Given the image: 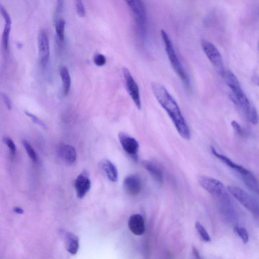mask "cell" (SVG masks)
Returning <instances> with one entry per match:
<instances>
[{"mask_svg":"<svg viewBox=\"0 0 259 259\" xmlns=\"http://www.w3.org/2000/svg\"><path fill=\"white\" fill-rule=\"evenodd\" d=\"M151 88L154 96L166 112L180 135L185 140L190 137L189 127L175 99L162 84L153 82Z\"/></svg>","mask_w":259,"mask_h":259,"instance_id":"1","label":"cell"},{"mask_svg":"<svg viewBox=\"0 0 259 259\" xmlns=\"http://www.w3.org/2000/svg\"><path fill=\"white\" fill-rule=\"evenodd\" d=\"M222 76L231 92L229 98L243 113L247 120L253 124L258 122V114L242 89L235 75L230 70H225Z\"/></svg>","mask_w":259,"mask_h":259,"instance_id":"2","label":"cell"},{"mask_svg":"<svg viewBox=\"0 0 259 259\" xmlns=\"http://www.w3.org/2000/svg\"><path fill=\"white\" fill-rule=\"evenodd\" d=\"M160 34L166 54L172 67L186 88L189 89L190 79L189 76L176 53L170 38L163 29L160 30Z\"/></svg>","mask_w":259,"mask_h":259,"instance_id":"3","label":"cell"},{"mask_svg":"<svg viewBox=\"0 0 259 259\" xmlns=\"http://www.w3.org/2000/svg\"><path fill=\"white\" fill-rule=\"evenodd\" d=\"M212 154L221 162L235 171L244 183L252 191L258 193V185L253 174L243 166L236 163L228 157L219 153L214 147H211Z\"/></svg>","mask_w":259,"mask_h":259,"instance_id":"4","label":"cell"},{"mask_svg":"<svg viewBox=\"0 0 259 259\" xmlns=\"http://www.w3.org/2000/svg\"><path fill=\"white\" fill-rule=\"evenodd\" d=\"M228 191L244 207L252 213H257L258 210V200L244 190L234 186H228Z\"/></svg>","mask_w":259,"mask_h":259,"instance_id":"5","label":"cell"},{"mask_svg":"<svg viewBox=\"0 0 259 259\" xmlns=\"http://www.w3.org/2000/svg\"><path fill=\"white\" fill-rule=\"evenodd\" d=\"M136 22L137 30L144 37L146 33V12L143 3L141 1H126Z\"/></svg>","mask_w":259,"mask_h":259,"instance_id":"6","label":"cell"},{"mask_svg":"<svg viewBox=\"0 0 259 259\" xmlns=\"http://www.w3.org/2000/svg\"><path fill=\"white\" fill-rule=\"evenodd\" d=\"M201 45L209 61L222 76L225 70L222 55L218 48L213 43L207 40H202Z\"/></svg>","mask_w":259,"mask_h":259,"instance_id":"7","label":"cell"},{"mask_svg":"<svg viewBox=\"0 0 259 259\" xmlns=\"http://www.w3.org/2000/svg\"><path fill=\"white\" fill-rule=\"evenodd\" d=\"M122 70L126 90L137 108L141 110L142 105L138 85L127 68L123 67Z\"/></svg>","mask_w":259,"mask_h":259,"instance_id":"8","label":"cell"},{"mask_svg":"<svg viewBox=\"0 0 259 259\" xmlns=\"http://www.w3.org/2000/svg\"><path fill=\"white\" fill-rule=\"evenodd\" d=\"M200 185L214 198L226 191L223 184L219 180L208 176H201L199 178Z\"/></svg>","mask_w":259,"mask_h":259,"instance_id":"9","label":"cell"},{"mask_svg":"<svg viewBox=\"0 0 259 259\" xmlns=\"http://www.w3.org/2000/svg\"><path fill=\"white\" fill-rule=\"evenodd\" d=\"M118 137L123 150L133 158L137 160L139 149L138 142L135 138L124 132H119Z\"/></svg>","mask_w":259,"mask_h":259,"instance_id":"10","label":"cell"},{"mask_svg":"<svg viewBox=\"0 0 259 259\" xmlns=\"http://www.w3.org/2000/svg\"><path fill=\"white\" fill-rule=\"evenodd\" d=\"M38 56L40 64L44 66L48 63L50 57V45L46 32L42 30L38 38Z\"/></svg>","mask_w":259,"mask_h":259,"instance_id":"11","label":"cell"},{"mask_svg":"<svg viewBox=\"0 0 259 259\" xmlns=\"http://www.w3.org/2000/svg\"><path fill=\"white\" fill-rule=\"evenodd\" d=\"M77 197L83 198L91 188V182L89 174L86 171H83L77 177L74 183Z\"/></svg>","mask_w":259,"mask_h":259,"instance_id":"12","label":"cell"},{"mask_svg":"<svg viewBox=\"0 0 259 259\" xmlns=\"http://www.w3.org/2000/svg\"><path fill=\"white\" fill-rule=\"evenodd\" d=\"M124 191L131 196L139 194L142 190V182L140 178L135 175H130L125 177L123 181Z\"/></svg>","mask_w":259,"mask_h":259,"instance_id":"13","label":"cell"},{"mask_svg":"<svg viewBox=\"0 0 259 259\" xmlns=\"http://www.w3.org/2000/svg\"><path fill=\"white\" fill-rule=\"evenodd\" d=\"M100 170L111 182H115L118 180V170L116 166L109 160L104 159L99 163Z\"/></svg>","mask_w":259,"mask_h":259,"instance_id":"14","label":"cell"},{"mask_svg":"<svg viewBox=\"0 0 259 259\" xmlns=\"http://www.w3.org/2000/svg\"><path fill=\"white\" fill-rule=\"evenodd\" d=\"M59 157L65 162L68 164L73 163L76 158L75 149L72 146L62 144L57 150Z\"/></svg>","mask_w":259,"mask_h":259,"instance_id":"15","label":"cell"},{"mask_svg":"<svg viewBox=\"0 0 259 259\" xmlns=\"http://www.w3.org/2000/svg\"><path fill=\"white\" fill-rule=\"evenodd\" d=\"M128 227L136 235H141L145 231V223L143 218L139 214H134L129 219Z\"/></svg>","mask_w":259,"mask_h":259,"instance_id":"16","label":"cell"},{"mask_svg":"<svg viewBox=\"0 0 259 259\" xmlns=\"http://www.w3.org/2000/svg\"><path fill=\"white\" fill-rule=\"evenodd\" d=\"M142 164L158 183L163 184L164 181L163 172L156 163L151 161L144 160L143 161Z\"/></svg>","mask_w":259,"mask_h":259,"instance_id":"17","label":"cell"},{"mask_svg":"<svg viewBox=\"0 0 259 259\" xmlns=\"http://www.w3.org/2000/svg\"><path fill=\"white\" fill-rule=\"evenodd\" d=\"M65 246L69 252L72 254H76L79 247L77 237L71 233H67L65 236Z\"/></svg>","mask_w":259,"mask_h":259,"instance_id":"18","label":"cell"},{"mask_svg":"<svg viewBox=\"0 0 259 259\" xmlns=\"http://www.w3.org/2000/svg\"><path fill=\"white\" fill-rule=\"evenodd\" d=\"M60 74L62 82V90L64 96H67L70 91L71 78L68 68L62 66L60 69Z\"/></svg>","mask_w":259,"mask_h":259,"instance_id":"19","label":"cell"},{"mask_svg":"<svg viewBox=\"0 0 259 259\" xmlns=\"http://www.w3.org/2000/svg\"><path fill=\"white\" fill-rule=\"evenodd\" d=\"M12 21H6L2 34V46L5 51H7L9 46V39L11 28Z\"/></svg>","mask_w":259,"mask_h":259,"instance_id":"20","label":"cell"},{"mask_svg":"<svg viewBox=\"0 0 259 259\" xmlns=\"http://www.w3.org/2000/svg\"><path fill=\"white\" fill-rule=\"evenodd\" d=\"M65 21L63 19H59L55 23L56 34L59 39L63 40L65 36Z\"/></svg>","mask_w":259,"mask_h":259,"instance_id":"21","label":"cell"},{"mask_svg":"<svg viewBox=\"0 0 259 259\" xmlns=\"http://www.w3.org/2000/svg\"><path fill=\"white\" fill-rule=\"evenodd\" d=\"M195 225L196 230L202 240L205 242L209 241L210 237L204 227L199 222H196Z\"/></svg>","mask_w":259,"mask_h":259,"instance_id":"22","label":"cell"},{"mask_svg":"<svg viewBox=\"0 0 259 259\" xmlns=\"http://www.w3.org/2000/svg\"><path fill=\"white\" fill-rule=\"evenodd\" d=\"M23 145L31 160L34 162H36L37 160V157L31 145L29 143V142L24 140L23 141Z\"/></svg>","mask_w":259,"mask_h":259,"instance_id":"23","label":"cell"},{"mask_svg":"<svg viewBox=\"0 0 259 259\" xmlns=\"http://www.w3.org/2000/svg\"><path fill=\"white\" fill-rule=\"evenodd\" d=\"M234 231L240 237L244 244L248 242L249 235L245 228L240 227H235L234 228Z\"/></svg>","mask_w":259,"mask_h":259,"instance_id":"24","label":"cell"},{"mask_svg":"<svg viewBox=\"0 0 259 259\" xmlns=\"http://www.w3.org/2000/svg\"><path fill=\"white\" fill-rule=\"evenodd\" d=\"M3 141L9 148L11 156L13 158L16 152V147L14 142L11 138L7 137H4Z\"/></svg>","mask_w":259,"mask_h":259,"instance_id":"25","label":"cell"},{"mask_svg":"<svg viewBox=\"0 0 259 259\" xmlns=\"http://www.w3.org/2000/svg\"><path fill=\"white\" fill-rule=\"evenodd\" d=\"M75 7L78 16L80 17H84L85 16V10L82 1L80 0L75 1Z\"/></svg>","mask_w":259,"mask_h":259,"instance_id":"26","label":"cell"},{"mask_svg":"<svg viewBox=\"0 0 259 259\" xmlns=\"http://www.w3.org/2000/svg\"><path fill=\"white\" fill-rule=\"evenodd\" d=\"M94 63L98 66H102L106 63V59L105 57L100 53L95 54L93 57Z\"/></svg>","mask_w":259,"mask_h":259,"instance_id":"27","label":"cell"},{"mask_svg":"<svg viewBox=\"0 0 259 259\" xmlns=\"http://www.w3.org/2000/svg\"><path fill=\"white\" fill-rule=\"evenodd\" d=\"M231 125L236 134L241 136L243 137L245 135V132L242 126L235 120L231 122Z\"/></svg>","mask_w":259,"mask_h":259,"instance_id":"28","label":"cell"},{"mask_svg":"<svg viewBox=\"0 0 259 259\" xmlns=\"http://www.w3.org/2000/svg\"><path fill=\"white\" fill-rule=\"evenodd\" d=\"M25 114L29 117H30L32 120L36 124H38L39 125L41 126L42 127H46V124L45 123H44L41 120H40L39 119H38L36 116L32 114V113H30L28 112H26Z\"/></svg>","mask_w":259,"mask_h":259,"instance_id":"29","label":"cell"},{"mask_svg":"<svg viewBox=\"0 0 259 259\" xmlns=\"http://www.w3.org/2000/svg\"><path fill=\"white\" fill-rule=\"evenodd\" d=\"M5 104L7 107L8 109H11V101L9 99V98L8 97V96L5 94V93H2L1 94Z\"/></svg>","mask_w":259,"mask_h":259,"instance_id":"30","label":"cell"},{"mask_svg":"<svg viewBox=\"0 0 259 259\" xmlns=\"http://www.w3.org/2000/svg\"><path fill=\"white\" fill-rule=\"evenodd\" d=\"M13 210L15 212L18 214H22L23 213V210L19 207H15L13 208Z\"/></svg>","mask_w":259,"mask_h":259,"instance_id":"31","label":"cell"}]
</instances>
